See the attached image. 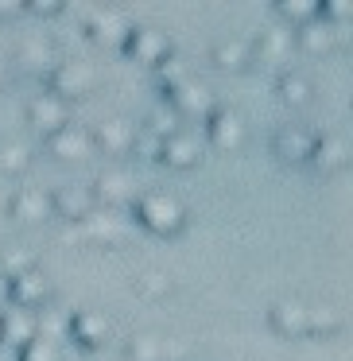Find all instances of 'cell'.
Returning a JSON list of instances; mask_svg holds the SVG:
<instances>
[{
  "label": "cell",
  "mask_w": 353,
  "mask_h": 361,
  "mask_svg": "<svg viewBox=\"0 0 353 361\" xmlns=\"http://www.w3.org/2000/svg\"><path fill=\"white\" fill-rule=\"evenodd\" d=\"M132 214L136 221H140L148 233H159V237H175L187 229V202H182L179 195H171V190H140V195L132 198Z\"/></svg>",
  "instance_id": "cell-1"
},
{
  "label": "cell",
  "mask_w": 353,
  "mask_h": 361,
  "mask_svg": "<svg viewBox=\"0 0 353 361\" xmlns=\"http://www.w3.org/2000/svg\"><path fill=\"white\" fill-rule=\"evenodd\" d=\"M202 121H206L210 144L221 148V152H237V148H244V140H249V121H244V113L233 109V105H213Z\"/></svg>",
  "instance_id": "cell-2"
},
{
  "label": "cell",
  "mask_w": 353,
  "mask_h": 361,
  "mask_svg": "<svg viewBox=\"0 0 353 361\" xmlns=\"http://www.w3.org/2000/svg\"><path fill=\"white\" fill-rule=\"evenodd\" d=\"M89 190H94L97 210L132 206V198L140 195V190H136V175L128 171V167H105V171H97V179L89 183Z\"/></svg>",
  "instance_id": "cell-3"
},
{
  "label": "cell",
  "mask_w": 353,
  "mask_h": 361,
  "mask_svg": "<svg viewBox=\"0 0 353 361\" xmlns=\"http://www.w3.org/2000/svg\"><path fill=\"white\" fill-rule=\"evenodd\" d=\"M163 102L171 105L175 113H179L182 121L187 117H206V113L213 109V90H210V82H202V78H194V74H187V78L179 82V86H171L163 94Z\"/></svg>",
  "instance_id": "cell-4"
},
{
  "label": "cell",
  "mask_w": 353,
  "mask_h": 361,
  "mask_svg": "<svg viewBox=\"0 0 353 361\" xmlns=\"http://www.w3.org/2000/svg\"><path fill=\"white\" fill-rule=\"evenodd\" d=\"M47 90L63 102L70 97H86L94 94V71L86 63H74V59H55V66L47 71Z\"/></svg>",
  "instance_id": "cell-5"
},
{
  "label": "cell",
  "mask_w": 353,
  "mask_h": 361,
  "mask_svg": "<svg viewBox=\"0 0 353 361\" xmlns=\"http://www.w3.org/2000/svg\"><path fill=\"white\" fill-rule=\"evenodd\" d=\"M47 152L63 164H86L94 156V136H89V125H78V121H66L63 128L47 136Z\"/></svg>",
  "instance_id": "cell-6"
},
{
  "label": "cell",
  "mask_w": 353,
  "mask_h": 361,
  "mask_svg": "<svg viewBox=\"0 0 353 361\" xmlns=\"http://www.w3.org/2000/svg\"><path fill=\"white\" fill-rule=\"evenodd\" d=\"M128 32H132V20L117 4H101V8H94L86 16V35L94 43H101V47H120Z\"/></svg>",
  "instance_id": "cell-7"
},
{
  "label": "cell",
  "mask_w": 353,
  "mask_h": 361,
  "mask_svg": "<svg viewBox=\"0 0 353 361\" xmlns=\"http://www.w3.org/2000/svg\"><path fill=\"white\" fill-rule=\"evenodd\" d=\"M306 164H311L318 175H334V171H342V167L349 164V140H345V133H337V128L314 133Z\"/></svg>",
  "instance_id": "cell-8"
},
{
  "label": "cell",
  "mask_w": 353,
  "mask_h": 361,
  "mask_svg": "<svg viewBox=\"0 0 353 361\" xmlns=\"http://www.w3.org/2000/svg\"><path fill=\"white\" fill-rule=\"evenodd\" d=\"M120 51H125L128 59H136V63L156 66L159 59H163L167 51H171V39H167V32H163V27H151V24H132V32L125 35Z\"/></svg>",
  "instance_id": "cell-9"
},
{
  "label": "cell",
  "mask_w": 353,
  "mask_h": 361,
  "mask_svg": "<svg viewBox=\"0 0 353 361\" xmlns=\"http://www.w3.org/2000/svg\"><path fill=\"white\" fill-rule=\"evenodd\" d=\"M113 334V322L101 311H70L66 314V338L82 345V350H101Z\"/></svg>",
  "instance_id": "cell-10"
},
{
  "label": "cell",
  "mask_w": 353,
  "mask_h": 361,
  "mask_svg": "<svg viewBox=\"0 0 353 361\" xmlns=\"http://www.w3.org/2000/svg\"><path fill=\"white\" fill-rule=\"evenodd\" d=\"M94 136V152H105V156H128L136 140V121L128 117H105L101 125L89 128Z\"/></svg>",
  "instance_id": "cell-11"
},
{
  "label": "cell",
  "mask_w": 353,
  "mask_h": 361,
  "mask_svg": "<svg viewBox=\"0 0 353 361\" xmlns=\"http://www.w3.org/2000/svg\"><path fill=\"white\" fill-rule=\"evenodd\" d=\"M51 210L66 221H86L97 210L89 183H63V187H55L51 190Z\"/></svg>",
  "instance_id": "cell-12"
},
{
  "label": "cell",
  "mask_w": 353,
  "mask_h": 361,
  "mask_svg": "<svg viewBox=\"0 0 353 361\" xmlns=\"http://www.w3.org/2000/svg\"><path fill=\"white\" fill-rule=\"evenodd\" d=\"M51 295V280L43 268H27V272L12 276L8 280V303L12 307H27V311H39Z\"/></svg>",
  "instance_id": "cell-13"
},
{
  "label": "cell",
  "mask_w": 353,
  "mask_h": 361,
  "mask_svg": "<svg viewBox=\"0 0 353 361\" xmlns=\"http://www.w3.org/2000/svg\"><path fill=\"white\" fill-rule=\"evenodd\" d=\"M198 159H202V144L190 128H179L159 140V164L175 167V171H190V167H198Z\"/></svg>",
  "instance_id": "cell-14"
},
{
  "label": "cell",
  "mask_w": 353,
  "mask_h": 361,
  "mask_svg": "<svg viewBox=\"0 0 353 361\" xmlns=\"http://www.w3.org/2000/svg\"><path fill=\"white\" fill-rule=\"evenodd\" d=\"M27 121H32V125L39 128L43 136H51L55 128H63L66 121H70V102L55 97L51 90H43V94H32V102H27Z\"/></svg>",
  "instance_id": "cell-15"
},
{
  "label": "cell",
  "mask_w": 353,
  "mask_h": 361,
  "mask_svg": "<svg viewBox=\"0 0 353 361\" xmlns=\"http://www.w3.org/2000/svg\"><path fill=\"white\" fill-rule=\"evenodd\" d=\"M8 214L20 221V226H39V221H47L51 214H55V210H51V190H39V187L12 190Z\"/></svg>",
  "instance_id": "cell-16"
},
{
  "label": "cell",
  "mask_w": 353,
  "mask_h": 361,
  "mask_svg": "<svg viewBox=\"0 0 353 361\" xmlns=\"http://www.w3.org/2000/svg\"><path fill=\"white\" fill-rule=\"evenodd\" d=\"M311 140H314V133L306 125H280L272 133V152L283 159V164H306Z\"/></svg>",
  "instance_id": "cell-17"
},
{
  "label": "cell",
  "mask_w": 353,
  "mask_h": 361,
  "mask_svg": "<svg viewBox=\"0 0 353 361\" xmlns=\"http://www.w3.org/2000/svg\"><path fill=\"white\" fill-rule=\"evenodd\" d=\"M268 322H272L275 334L283 338H303L306 334V303L295 295H283L268 307Z\"/></svg>",
  "instance_id": "cell-18"
},
{
  "label": "cell",
  "mask_w": 353,
  "mask_h": 361,
  "mask_svg": "<svg viewBox=\"0 0 353 361\" xmlns=\"http://www.w3.org/2000/svg\"><path fill=\"white\" fill-rule=\"evenodd\" d=\"M39 334V326H35V311H27V307H4L0 311V342L12 345V350H20L24 342H32V338Z\"/></svg>",
  "instance_id": "cell-19"
},
{
  "label": "cell",
  "mask_w": 353,
  "mask_h": 361,
  "mask_svg": "<svg viewBox=\"0 0 353 361\" xmlns=\"http://www.w3.org/2000/svg\"><path fill=\"white\" fill-rule=\"evenodd\" d=\"M210 59H213V66H218V71H233V74L237 71H249L252 43L241 39V35H221V39H213Z\"/></svg>",
  "instance_id": "cell-20"
},
{
  "label": "cell",
  "mask_w": 353,
  "mask_h": 361,
  "mask_svg": "<svg viewBox=\"0 0 353 361\" xmlns=\"http://www.w3.org/2000/svg\"><path fill=\"white\" fill-rule=\"evenodd\" d=\"M252 43V63H272V66H280L283 71V63H287V55H291V32H280V27H268V32H260L256 39H249Z\"/></svg>",
  "instance_id": "cell-21"
},
{
  "label": "cell",
  "mask_w": 353,
  "mask_h": 361,
  "mask_svg": "<svg viewBox=\"0 0 353 361\" xmlns=\"http://www.w3.org/2000/svg\"><path fill=\"white\" fill-rule=\"evenodd\" d=\"M295 39H299V47H303V51L322 55V51H330L337 39H342V32H337L334 24H326L322 16H314V20H306V24L295 27Z\"/></svg>",
  "instance_id": "cell-22"
},
{
  "label": "cell",
  "mask_w": 353,
  "mask_h": 361,
  "mask_svg": "<svg viewBox=\"0 0 353 361\" xmlns=\"http://www.w3.org/2000/svg\"><path fill=\"white\" fill-rule=\"evenodd\" d=\"M275 94H280L287 105H295V109H299V105H306V102H311L314 82L306 78L303 71H295V66H283V71L275 74Z\"/></svg>",
  "instance_id": "cell-23"
},
{
  "label": "cell",
  "mask_w": 353,
  "mask_h": 361,
  "mask_svg": "<svg viewBox=\"0 0 353 361\" xmlns=\"http://www.w3.org/2000/svg\"><path fill=\"white\" fill-rule=\"evenodd\" d=\"M16 66L27 71V74H43V78H47V71L55 66V51H51V43H43V39H24L20 51H16Z\"/></svg>",
  "instance_id": "cell-24"
},
{
  "label": "cell",
  "mask_w": 353,
  "mask_h": 361,
  "mask_svg": "<svg viewBox=\"0 0 353 361\" xmlns=\"http://www.w3.org/2000/svg\"><path fill=\"white\" fill-rule=\"evenodd\" d=\"M125 357L128 361H167V338L151 334V330H136L125 342Z\"/></svg>",
  "instance_id": "cell-25"
},
{
  "label": "cell",
  "mask_w": 353,
  "mask_h": 361,
  "mask_svg": "<svg viewBox=\"0 0 353 361\" xmlns=\"http://www.w3.org/2000/svg\"><path fill=\"white\" fill-rule=\"evenodd\" d=\"M342 330V311L334 303H306V334L330 338Z\"/></svg>",
  "instance_id": "cell-26"
},
{
  "label": "cell",
  "mask_w": 353,
  "mask_h": 361,
  "mask_svg": "<svg viewBox=\"0 0 353 361\" xmlns=\"http://www.w3.org/2000/svg\"><path fill=\"white\" fill-rule=\"evenodd\" d=\"M32 164V148L20 136H0V171L4 175H20Z\"/></svg>",
  "instance_id": "cell-27"
},
{
  "label": "cell",
  "mask_w": 353,
  "mask_h": 361,
  "mask_svg": "<svg viewBox=\"0 0 353 361\" xmlns=\"http://www.w3.org/2000/svg\"><path fill=\"white\" fill-rule=\"evenodd\" d=\"M82 226H86V233L94 237V241H105V245H117L120 237H125L120 218H117V214H109V210H94Z\"/></svg>",
  "instance_id": "cell-28"
},
{
  "label": "cell",
  "mask_w": 353,
  "mask_h": 361,
  "mask_svg": "<svg viewBox=\"0 0 353 361\" xmlns=\"http://www.w3.org/2000/svg\"><path fill=\"white\" fill-rule=\"evenodd\" d=\"M140 128H148L151 136H159V140H163V136H171V133H179V128H182V117L163 102V97H159V102L148 109V117H144Z\"/></svg>",
  "instance_id": "cell-29"
},
{
  "label": "cell",
  "mask_w": 353,
  "mask_h": 361,
  "mask_svg": "<svg viewBox=\"0 0 353 361\" xmlns=\"http://www.w3.org/2000/svg\"><path fill=\"white\" fill-rule=\"evenodd\" d=\"M27 268H39V260H35V252L27 245H0V276L4 280L27 272Z\"/></svg>",
  "instance_id": "cell-30"
},
{
  "label": "cell",
  "mask_w": 353,
  "mask_h": 361,
  "mask_svg": "<svg viewBox=\"0 0 353 361\" xmlns=\"http://www.w3.org/2000/svg\"><path fill=\"white\" fill-rule=\"evenodd\" d=\"M151 71H156V82H159V90H163V94H167V90H171V86H179V82H182V78H187V74H190V71H187V59H182V55H179V51H175V47L167 51V55L159 59V63L151 66Z\"/></svg>",
  "instance_id": "cell-31"
},
{
  "label": "cell",
  "mask_w": 353,
  "mask_h": 361,
  "mask_svg": "<svg viewBox=\"0 0 353 361\" xmlns=\"http://www.w3.org/2000/svg\"><path fill=\"white\" fill-rule=\"evenodd\" d=\"M16 361H63V345L43 338V334H35L32 342H24L16 350Z\"/></svg>",
  "instance_id": "cell-32"
},
{
  "label": "cell",
  "mask_w": 353,
  "mask_h": 361,
  "mask_svg": "<svg viewBox=\"0 0 353 361\" xmlns=\"http://www.w3.org/2000/svg\"><path fill=\"white\" fill-rule=\"evenodd\" d=\"M132 291L140 299H163L167 291H171V280H167L163 272H156V268H148V272H140L132 280Z\"/></svg>",
  "instance_id": "cell-33"
},
{
  "label": "cell",
  "mask_w": 353,
  "mask_h": 361,
  "mask_svg": "<svg viewBox=\"0 0 353 361\" xmlns=\"http://www.w3.org/2000/svg\"><path fill=\"white\" fill-rule=\"evenodd\" d=\"M275 12H280L287 24H306V20L318 16V0H275Z\"/></svg>",
  "instance_id": "cell-34"
},
{
  "label": "cell",
  "mask_w": 353,
  "mask_h": 361,
  "mask_svg": "<svg viewBox=\"0 0 353 361\" xmlns=\"http://www.w3.org/2000/svg\"><path fill=\"white\" fill-rule=\"evenodd\" d=\"M132 152L140 159H148V164H159V136H151L148 128L136 125V140H132Z\"/></svg>",
  "instance_id": "cell-35"
},
{
  "label": "cell",
  "mask_w": 353,
  "mask_h": 361,
  "mask_svg": "<svg viewBox=\"0 0 353 361\" xmlns=\"http://www.w3.org/2000/svg\"><path fill=\"white\" fill-rule=\"evenodd\" d=\"M24 12H35V16H63L66 4L63 0H27Z\"/></svg>",
  "instance_id": "cell-36"
},
{
  "label": "cell",
  "mask_w": 353,
  "mask_h": 361,
  "mask_svg": "<svg viewBox=\"0 0 353 361\" xmlns=\"http://www.w3.org/2000/svg\"><path fill=\"white\" fill-rule=\"evenodd\" d=\"M24 12V0H0V20H12Z\"/></svg>",
  "instance_id": "cell-37"
},
{
  "label": "cell",
  "mask_w": 353,
  "mask_h": 361,
  "mask_svg": "<svg viewBox=\"0 0 353 361\" xmlns=\"http://www.w3.org/2000/svg\"><path fill=\"white\" fill-rule=\"evenodd\" d=\"M4 82H8V59L0 55V86H4Z\"/></svg>",
  "instance_id": "cell-38"
}]
</instances>
